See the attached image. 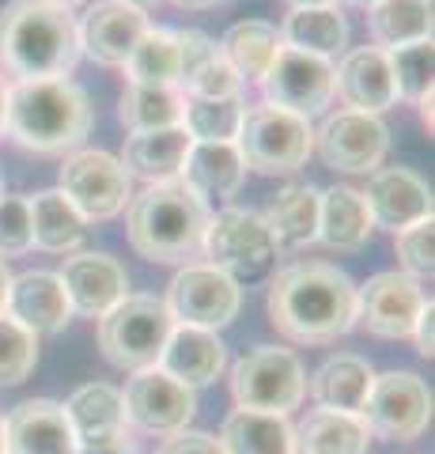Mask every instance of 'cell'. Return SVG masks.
Segmentation results:
<instances>
[{"instance_id": "83f0119b", "label": "cell", "mask_w": 435, "mask_h": 454, "mask_svg": "<svg viewBox=\"0 0 435 454\" xmlns=\"http://www.w3.org/2000/svg\"><path fill=\"white\" fill-rule=\"evenodd\" d=\"M371 382H375L371 364L341 352V356H330L311 375V397H315L318 409H333V413H353V417H360L363 402H368Z\"/></svg>"}, {"instance_id": "60d3db41", "label": "cell", "mask_w": 435, "mask_h": 454, "mask_svg": "<svg viewBox=\"0 0 435 454\" xmlns=\"http://www.w3.org/2000/svg\"><path fill=\"white\" fill-rule=\"evenodd\" d=\"M178 91L186 98H238L243 95V80H238V73L223 61L220 50H216L190 80L178 83Z\"/></svg>"}, {"instance_id": "1f68e13d", "label": "cell", "mask_w": 435, "mask_h": 454, "mask_svg": "<svg viewBox=\"0 0 435 454\" xmlns=\"http://www.w3.org/2000/svg\"><path fill=\"white\" fill-rule=\"evenodd\" d=\"M375 50H401L431 38V0H378L368 8Z\"/></svg>"}, {"instance_id": "bcb514c9", "label": "cell", "mask_w": 435, "mask_h": 454, "mask_svg": "<svg viewBox=\"0 0 435 454\" xmlns=\"http://www.w3.org/2000/svg\"><path fill=\"white\" fill-rule=\"evenodd\" d=\"M8 288H12V273H8V265L0 262V315H4V303H8Z\"/></svg>"}, {"instance_id": "30bf717a", "label": "cell", "mask_w": 435, "mask_h": 454, "mask_svg": "<svg viewBox=\"0 0 435 454\" xmlns=\"http://www.w3.org/2000/svg\"><path fill=\"white\" fill-rule=\"evenodd\" d=\"M61 193L83 220H114L133 197L121 160L99 148H76L73 155H65Z\"/></svg>"}, {"instance_id": "8fae6325", "label": "cell", "mask_w": 435, "mask_h": 454, "mask_svg": "<svg viewBox=\"0 0 435 454\" xmlns=\"http://www.w3.org/2000/svg\"><path fill=\"white\" fill-rule=\"evenodd\" d=\"M238 303H243L238 284L213 265H182L163 300L175 325H193V330H208V333L231 325L238 315Z\"/></svg>"}, {"instance_id": "f1b7e54d", "label": "cell", "mask_w": 435, "mask_h": 454, "mask_svg": "<svg viewBox=\"0 0 435 454\" xmlns=\"http://www.w3.org/2000/svg\"><path fill=\"white\" fill-rule=\"evenodd\" d=\"M243 175H246V167L238 160L235 145H190L178 182H186L201 201H208V197L231 201L238 186H243Z\"/></svg>"}, {"instance_id": "836d02e7", "label": "cell", "mask_w": 435, "mask_h": 454, "mask_svg": "<svg viewBox=\"0 0 435 454\" xmlns=\"http://www.w3.org/2000/svg\"><path fill=\"white\" fill-rule=\"evenodd\" d=\"M220 443L228 454H291V424L288 417L235 409L223 420Z\"/></svg>"}, {"instance_id": "7c38bea8", "label": "cell", "mask_w": 435, "mask_h": 454, "mask_svg": "<svg viewBox=\"0 0 435 454\" xmlns=\"http://www.w3.org/2000/svg\"><path fill=\"white\" fill-rule=\"evenodd\" d=\"M390 133L375 114L337 110L315 129V152L330 170L341 175H375L386 160Z\"/></svg>"}, {"instance_id": "ee69618b", "label": "cell", "mask_w": 435, "mask_h": 454, "mask_svg": "<svg viewBox=\"0 0 435 454\" xmlns=\"http://www.w3.org/2000/svg\"><path fill=\"white\" fill-rule=\"evenodd\" d=\"M431 325H435V303L428 300V303H424V310H420L416 325H413L416 352H420V356H424V360H431V356H435V337H431Z\"/></svg>"}, {"instance_id": "816d5d0a", "label": "cell", "mask_w": 435, "mask_h": 454, "mask_svg": "<svg viewBox=\"0 0 435 454\" xmlns=\"http://www.w3.org/2000/svg\"><path fill=\"white\" fill-rule=\"evenodd\" d=\"M348 4H356V8H371V4H378V0H348Z\"/></svg>"}, {"instance_id": "b9f144b4", "label": "cell", "mask_w": 435, "mask_h": 454, "mask_svg": "<svg viewBox=\"0 0 435 454\" xmlns=\"http://www.w3.org/2000/svg\"><path fill=\"white\" fill-rule=\"evenodd\" d=\"M31 243V205L27 197L0 193V258H19Z\"/></svg>"}, {"instance_id": "4fadbf2b", "label": "cell", "mask_w": 435, "mask_h": 454, "mask_svg": "<svg viewBox=\"0 0 435 454\" xmlns=\"http://www.w3.org/2000/svg\"><path fill=\"white\" fill-rule=\"evenodd\" d=\"M121 405H125V420L148 435L186 432V424L193 420V413H198V397H193V390L182 387V382L171 379L167 372H159V367L133 372V379L125 382Z\"/></svg>"}, {"instance_id": "2e32d148", "label": "cell", "mask_w": 435, "mask_h": 454, "mask_svg": "<svg viewBox=\"0 0 435 454\" xmlns=\"http://www.w3.org/2000/svg\"><path fill=\"white\" fill-rule=\"evenodd\" d=\"M68 424L76 432L80 454H121L129 447V420H125L121 390L110 382H88L65 402Z\"/></svg>"}, {"instance_id": "44dd1931", "label": "cell", "mask_w": 435, "mask_h": 454, "mask_svg": "<svg viewBox=\"0 0 435 454\" xmlns=\"http://www.w3.org/2000/svg\"><path fill=\"white\" fill-rule=\"evenodd\" d=\"M363 201H368L371 223L390 227V231H401V227L431 216L428 182L409 167H378L363 190Z\"/></svg>"}, {"instance_id": "8d00e7d4", "label": "cell", "mask_w": 435, "mask_h": 454, "mask_svg": "<svg viewBox=\"0 0 435 454\" xmlns=\"http://www.w3.org/2000/svg\"><path fill=\"white\" fill-rule=\"evenodd\" d=\"M129 83H144V88H178V46L175 31L163 27H148L144 38L125 61Z\"/></svg>"}, {"instance_id": "7402d4cb", "label": "cell", "mask_w": 435, "mask_h": 454, "mask_svg": "<svg viewBox=\"0 0 435 454\" xmlns=\"http://www.w3.org/2000/svg\"><path fill=\"white\" fill-rule=\"evenodd\" d=\"M4 315L16 318L35 337H42V333H61L68 318H73V307H68L61 277L46 273V269H35V273L12 277Z\"/></svg>"}, {"instance_id": "d590c367", "label": "cell", "mask_w": 435, "mask_h": 454, "mask_svg": "<svg viewBox=\"0 0 435 454\" xmlns=\"http://www.w3.org/2000/svg\"><path fill=\"white\" fill-rule=\"evenodd\" d=\"M243 95L238 98H186L182 129L193 145H235L243 125Z\"/></svg>"}, {"instance_id": "74e56055", "label": "cell", "mask_w": 435, "mask_h": 454, "mask_svg": "<svg viewBox=\"0 0 435 454\" xmlns=\"http://www.w3.org/2000/svg\"><path fill=\"white\" fill-rule=\"evenodd\" d=\"M35 364H38V337L23 330L16 318L0 315V390L27 382Z\"/></svg>"}, {"instance_id": "e0dca14e", "label": "cell", "mask_w": 435, "mask_h": 454, "mask_svg": "<svg viewBox=\"0 0 435 454\" xmlns=\"http://www.w3.org/2000/svg\"><path fill=\"white\" fill-rule=\"evenodd\" d=\"M144 8L129 4V0H95L83 12V20L76 23L80 35V53H88L99 65H121L129 61V53L136 50V42L148 31Z\"/></svg>"}, {"instance_id": "7bdbcfd3", "label": "cell", "mask_w": 435, "mask_h": 454, "mask_svg": "<svg viewBox=\"0 0 435 454\" xmlns=\"http://www.w3.org/2000/svg\"><path fill=\"white\" fill-rule=\"evenodd\" d=\"M159 454H228V450L208 432H178V435H167Z\"/></svg>"}, {"instance_id": "52a82bcc", "label": "cell", "mask_w": 435, "mask_h": 454, "mask_svg": "<svg viewBox=\"0 0 435 454\" xmlns=\"http://www.w3.org/2000/svg\"><path fill=\"white\" fill-rule=\"evenodd\" d=\"M201 254L208 258L205 265L220 269L235 284L258 280L276 265V243L269 227L250 208H220L216 216H208Z\"/></svg>"}, {"instance_id": "ac0fdd59", "label": "cell", "mask_w": 435, "mask_h": 454, "mask_svg": "<svg viewBox=\"0 0 435 454\" xmlns=\"http://www.w3.org/2000/svg\"><path fill=\"white\" fill-rule=\"evenodd\" d=\"M58 277L65 284L68 307L80 318H103L110 307H118L129 295V277H125L121 262L110 258V254L80 250L73 258H65V269Z\"/></svg>"}, {"instance_id": "d6986e66", "label": "cell", "mask_w": 435, "mask_h": 454, "mask_svg": "<svg viewBox=\"0 0 435 454\" xmlns=\"http://www.w3.org/2000/svg\"><path fill=\"white\" fill-rule=\"evenodd\" d=\"M333 95H341L345 110L360 114H383L398 103L394 73H390V53L375 46L348 50L341 65L333 68Z\"/></svg>"}, {"instance_id": "3957f363", "label": "cell", "mask_w": 435, "mask_h": 454, "mask_svg": "<svg viewBox=\"0 0 435 454\" xmlns=\"http://www.w3.org/2000/svg\"><path fill=\"white\" fill-rule=\"evenodd\" d=\"M80 61L76 20L46 0H12L0 12V73L16 80H61Z\"/></svg>"}, {"instance_id": "db71d44e", "label": "cell", "mask_w": 435, "mask_h": 454, "mask_svg": "<svg viewBox=\"0 0 435 454\" xmlns=\"http://www.w3.org/2000/svg\"><path fill=\"white\" fill-rule=\"evenodd\" d=\"M0 193H4V178H0Z\"/></svg>"}, {"instance_id": "ba28073f", "label": "cell", "mask_w": 435, "mask_h": 454, "mask_svg": "<svg viewBox=\"0 0 435 454\" xmlns=\"http://www.w3.org/2000/svg\"><path fill=\"white\" fill-rule=\"evenodd\" d=\"M303 394H307V375L291 348L261 345L246 352V356H238L231 367V397L238 409L288 417L291 409H299Z\"/></svg>"}, {"instance_id": "603a6c76", "label": "cell", "mask_w": 435, "mask_h": 454, "mask_svg": "<svg viewBox=\"0 0 435 454\" xmlns=\"http://www.w3.org/2000/svg\"><path fill=\"white\" fill-rule=\"evenodd\" d=\"M159 372L178 379L182 387H208L216 382L220 372L228 367V348L223 340L208 330H193V325H175L167 337V348L159 356Z\"/></svg>"}, {"instance_id": "c3c4849f", "label": "cell", "mask_w": 435, "mask_h": 454, "mask_svg": "<svg viewBox=\"0 0 435 454\" xmlns=\"http://www.w3.org/2000/svg\"><path fill=\"white\" fill-rule=\"evenodd\" d=\"M4 110H8V83L0 76V133H4Z\"/></svg>"}, {"instance_id": "d4e9b609", "label": "cell", "mask_w": 435, "mask_h": 454, "mask_svg": "<svg viewBox=\"0 0 435 454\" xmlns=\"http://www.w3.org/2000/svg\"><path fill=\"white\" fill-rule=\"evenodd\" d=\"M318 201L322 190L311 182H291L273 197L261 220L269 227L276 250H299L318 243Z\"/></svg>"}, {"instance_id": "e575fe53", "label": "cell", "mask_w": 435, "mask_h": 454, "mask_svg": "<svg viewBox=\"0 0 435 454\" xmlns=\"http://www.w3.org/2000/svg\"><path fill=\"white\" fill-rule=\"evenodd\" d=\"M182 110H186V95L178 88H144V83H129L121 95V125L129 133H151V129L182 125Z\"/></svg>"}, {"instance_id": "8992f818", "label": "cell", "mask_w": 435, "mask_h": 454, "mask_svg": "<svg viewBox=\"0 0 435 454\" xmlns=\"http://www.w3.org/2000/svg\"><path fill=\"white\" fill-rule=\"evenodd\" d=\"M171 330L175 318L167 315L163 300H156V295H125L118 307H110L99 318V348L121 372H144V367L159 364Z\"/></svg>"}, {"instance_id": "f6af8a7d", "label": "cell", "mask_w": 435, "mask_h": 454, "mask_svg": "<svg viewBox=\"0 0 435 454\" xmlns=\"http://www.w3.org/2000/svg\"><path fill=\"white\" fill-rule=\"evenodd\" d=\"M178 8H190V12H205V8H220L228 4V0H175Z\"/></svg>"}, {"instance_id": "ffe728a7", "label": "cell", "mask_w": 435, "mask_h": 454, "mask_svg": "<svg viewBox=\"0 0 435 454\" xmlns=\"http://www.w3.org/2000/svg\"><path fill=\"white\" fill-rule=\"evenodd\" d=\"M4 447L8 454H80L65 405L50 397H31L12 409L4 417Z\"/></svg>"}, {"instance_id": "681fc988", "label": "cell", "mask_w": 435, "mask_h": 454, "mask_svg": "<svg viewBox=\"0 0 435 454\" xmlns=\"http://www.w3.org/2000/svg\"><path fill=\"white\" fill-rule=\"evenodd\" d=\"M46 4H53V8H76V4H83V0H46Z\"/></svg>"}, {"instance_id": "6da1fadb", "label": "cell", "mask_w": 435, "mask_h": 454, "mask_svg": "<svg viewBox=\"0 0 435 454\" xmlns=\"http://www.w3.org/2000/svg\"><path fill=\"white\" fill-rule=\"evenodd\" d=\"M269 322L296 345H330L356 325V284L330 262H291L269 284Z\"/></svg>"}, {"instance_id": "9c48e42d", "label": "cell", "mask_w": 435, "mask_h": 454, "mask_svg": "<svg viewBox=\"0 0 435 454\" xmlns=\"http://www.w3.org/2000/svg\"><path fill=\"white\" fill-rule=\"evenodd\" d=\"M360 420L371 435L386 443H413L431 424V390L413 372H386L375 375Z\"/></svg>"}, {"instance_id": "7dc6e473", "label": "cell", "mask_w": 435, "mask_h": 454, "mask_svg": "<svg viewBox=\"0 0 435 454\" xmlns=\"http://www.w3.org/2000/svg\"><path fill=\"white\" fill-rule=\"evenodd\" d=\"M284 4L296 12V8H337V0H284Z\"/></svg>"}, {"instance_id": "277c9868", "label": "cell", "mask_w": 435, "mask_h": 454, "mask_svg": "<svg viewBox=\"0 0 435 454\" xmlns=\"http://www.w3.org/2000/svg\"><path fill=\"white\" fill-rule=\"evenodd\" d=\"M208 216H213L208 205L186 182L175 178L129 197L125 231H129V247L140 258L159 265H186L201 254Z\"/></svg>"}, {"instance_id": "f546056e", "label": "cell", "mask_w": 435, "mask_h": 454, "mask_svg": "<svg viewBox=\"0 0 435 454\" xmlns=\"http://www.w3.org/2000/svg\"><path fill=\"white\" fill-rule=\"evenodd\" d=\"M220 57L228 61L238 80H258L269 73V65L276 61V53L284 50V38H280V31L273 23H265V20H243V23H235L228 27V35L220 38Z\"/></svg>"}, {"instance_id": "4dcf8cb0", "label": "cell", "mask_w": 435, "mask_h": 454, "mask_svg": "<svg viewBox=\"0 0 435 454\" xmlns=\"http://www.w3.org/2000/svg\"><path fill=\"white\" fill-rule=\"evenodd\" d=\"M31 205V243L50 254H73L88 239V220L68 205L61 190H46L27 197Z\"/></svg>"}, {"instance_id": "d6a6232c", "label": "cell", "mask_w": 435, "mask_h": 454, "mask_svg": "<svg viewBox=\"0 0 435 454\" xmlns=\"http://www.w3.org/2000/svg\"><path fill=\"white\" fill-rule=\"evenodd\" d=\"M280 38H284V46L299 53L333 61L348 46V23L337 8H296L288 12L284 27H280Z\"/></svg>"}, {"instance_id": "f35d334b", "label": "cell", "mask_w": 435, "mask_h": 454, "mask_svg": "<svg viewBox=\"0 0 435 454\" xmlns=\"http://www.w3.org/2000/svg\"><path fill=\"white\" fill-rule=\"evenodd\" d=\"M390 73H394L398 98L416 103L420 95L431 91V73H435V46L428 42H413V46L390 50Z\"/></svg>"}, {"instance_id": "f5cc1de1", "label": "cell", "mask_w": 435, "mask_h": 454, "mask_svg": "<svg viewBox=\"0 0 435 454\" xmlns=\"http://www.w3.org/2000/svg\"><path fill=\"white\" fill-rule=\"evenodd\" d=\"M129 4H136V8H148V4H159V0H129Z\"/></svg>"}, {"instance_id": "7a4b0ae2", "label": "cell", "mask_w": 435, "mask_h": 454, "mask_svg": "<svg viewBox=\"0 0 435 454\" xmlns=\"http://www.w3.org/2000/svg\"><path fill=\"white\" fill-rule=\"evenodd\" d=\"M4 133L38 155L76 152L83 145V137L91 133L88 91L68 76L8 83Z\"/></svg>"}, {"instance_id": "cb8c5ba5", "label": "cell", "mask_w": 435, "mask_h": 454, "mask_svg": "<svg viewBox=\"0 0 435 454\" xmlns=\"http://www.w3.org/2000/svg\"><path fill=\"white\" fill-rule=\"evenodd\" d=\"M193 140L186 137L182 125L171 129H151V133H129L121 152V167L129 178H140L148 186H159V182H175L182 175V163H186Z\"/></svg>"}, {"instance_id": "f907efd6", "label": "cell", "mask_w": 435, "mask_h": 454, "mask_svg": "<svg viewBox=\"0 0 435 454\" xmlns=\"http://www.w3.org/2000/svg\"><path fill=\"white\" fill-rule=\"evenodd\" d=\"M0 454H8V447H4V417H0Z\"/></svg>"}, {"instance_id": "ab89813d", "label": "cell", "mask_w": 435, "mask_h": 454, "mask_svg": "<svg viewBox=\"0 0 435 454\" xmlns=\"http://www.w3.org/2000/svg\"><path fill=\"white\" fill-rule=\"evenodd\" d=\"M394 247H398V258H401V273H409L413 280H431V273H435V223H431V216L394 231Z\"/></svg>"}, {"instance_id": "9a60e30c", "label": "cell", "mask_w": 435, "mask_h": 454, "mask_svg": "<svg viewBox=\"0 0 435 454\" xmlns=\"http://www.w3.org/2000/svg\"><path fill=\"white\" fill-rule=\"evenodd\" d=\"M424 303L428 292L420 288V280L390 269V273H375L363 288H356V322L375 337L401 340L413 337V325Z\"/></svg>"}, {"instance_id": "5b68a950", "label": "cell", "mask_w": 435, "mask_h": 454, "mask_svg": "<svg viewBox=\"0 0 435 454\" xmlns=\"http://www.w3.org/2000/svg\"><path fill=\"white\" fill-rule=\"evenodd\" d=\"M235 148L243 167L258 175H296L315 152V129L307 118L269 103H254L243 110Z\"/></svg>"}, {"instance_id": "484cf974", "label": "cell", "mask_w": 435, "mask_h": 454, "mask_svg": "<svg viewBox=\"0 0 435 454\" xmlns=\"http://www.w3.org/2000/svg\"><path fill=\"white\" fill-rule=\"evenodd\" d=\"M371 432L353 413L311 409L291 428V454H368Z\"/></svg>"}, {"instance_id": "5bb4252c", "label": "cell", "mask_w": 435, "mask_h": 454, "mask_svg": "<svg viewBox=\"0 0 435 454\" xmlns=\"http://www.w3.org/2000/svg\"><path fill=\"white\" fill-rule=\"evenodd\" d=\"M261 91L269 106L311 121L333 103V61L284 46L269 65V73L261 76Z\"/></svg>"}, {"instance_id": "4316f807", "label": "cell", "mask_w": 435, "mask_h": 454, "mask_svg": "<svg viewBox=\"0 0 435 454\" xmlns=\"http://www.w3.org/2000/svg\"><path fill=\"white\" fill-rule=\"evenodd\" d=\"M375 223L363 193L353 186H330L318 201V243L330 250H360L371 239Z\"/></svg>"}]
</instances>
